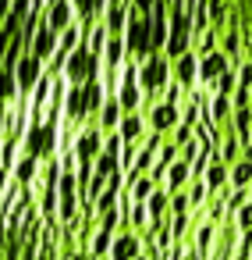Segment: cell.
Listing matches in <instances>:
<instances>
[{
	"instance_id": "cell-1",
	"label": "cell",
	"mask_w": 252,
	"mask_h": 260,
	"mask_svg": "<svg viewBox=\"0 0 252 260\" xmlns=\"http://www.w3.org/2000/svg\"><path fill=\"white\" fill-rule=\"evenodd\" d=\"M57 146H61V121H29L25 136H22V150L39 157V160H50L57 157Z\"/></svg>"
},
{
	"instance_id": "cell-2",
	"label": "cell",
	"mask_w": 252,
	"mask_h": 260,
	"mask_svg": "<svg viewBox=\"0 0 252 260\" xmlns=\"http://www.w3.org/2000/svg\"><path fill=\"white\" fill-rule=\"evenodd\" d=\"M171 79H174V61H171L163 50H153L149 57H142V64H139V82H142L149 104L156 100V93L167 89Z\"/></svg>"
},
{
	"instance_id": "cell-3",
	"label": "cell",
	"mask_w": 252,
	"mask_h": 260,
	"mask_svg": "<svg viewBox=\"0 0 252 260\" xmlns=\"http://www.w3.org/2000/svg\"><path fill=\"white\" fill-rule=\"evenodd\" d=\"M96 75H103V54H96L86 40L68 54V61H64V79L68 82H86V79H96Z\"/></svg>"
},
{
	"instance_id": "cell-4",
	"label": "cell",
	"mask_w": 252,
	"mask_h": 260,
	"mask_svg": "<svg viewBox=\"0 0 252 260\" xmlns=\"http://www.w3.org/2000/svg\"><path fill=\"white\" fill-rule=\"evenodd\" d=\"M153 29H149V15H132V22H128V29H124V43H128V57H149L153 54Z\"/></svg>"
},
{
	"instance_id": "cell-5",
	"label": "cell",
	"mask_w": 252,
	"mask_h": 260,
	"mask_svg": "<svg viewBox=\"0 0 252 260\" xmlns=\"http://www.w3.org/2000/svg\"><path fill=\"white\" fill-rule=\"evenodd\" d=\"M100 150H103V128L93 121V125H86V128L75 136L71 153H75V160H78V164H93V160L100 157Z\"/></svg>"
},
{
	"instance_id": "cell-6",
	"label": "cell",
	"mask_w": 252,
	"mask_h": 260,
	"mask_svg": "<svg viewBox=\"0 0 252 260\" xmlns=\"http://www.w3.org/2000/svg\"><path fill=\"white\" fill-rule=\"evenodd\" d=\"M227 68H234L231 64V57L217 47V50H209V54H199V82H206V86H213Z\"/></svg>"
},
{
	"instance_id": "cell-7",
	"label": "cell",
	"mask_w": 252,
	"mask_h": 260,
	"mask_svg": "<svg viewBox=\"0 0 252 260\" xmlns=\"http://www.w3.org/2000/svg\"><path fill=\"white\" fill-rule=\"evenodd\" d=\"M57 47H61V32L47 22V15H43V22H39V29H36V36H32V43H29V50L32 54H39L43 61H50L54 54H57Z\"/></svg>"
},
{
	"instance_id": "cell-8",
	"label": "cell",
	"mask_w": 252,
	"mask_h": 260,
	"mask_svg": "<svg viewBox=\"0 0 252 260\" xmlns=\"http://www.w3.org/2000/svg\"><path fill=\"white\" fill-rule=\"evenodd\" d=\"M64 118H68V121H82V118H89L86 82H68V89H64Z\"/></svg>"
},
{
	"instance_id": "cell-9",
	"label": "cell",
	"mask_w": 252,
	"mask_h": 260,
	"mask_svg": "<svg viewBox=\"0 0 252 260\" xmlns=\"http://www.w3.org/2000/svg\"><path fill=\"white\" fill-rule=\"evenodd\" d=\"M181 121V111H178V104L174 100H160V104H153V111H149V128H156V132H174V125Z\"/></svg>"
},
{
	"instance_id": "cell-10",
	"label": "cell",
	"mask_w": 252,
	"mask_h": 260,
	"mask_svg": "<svg viewBox=\"0 0 252 260\" xmlns=\"http://www.w3.org/2000/svg\"><path fill=\"white\" fill-rule=\"evenodd\" d=\"M39 168H43V160H39V157H32V153H22V157L15 160V168H11V178H15L18 185L32 189V185L39 182Z\"/></svg>"
},
{
	"instance_id": "cell-11",
	"label": "cell",
	"mask_w": 252,
	"mask_h": 260,
	"mask_svg": "<svg viewBox=\"0 0 252 260\" xmlns=\"http://www.w3.org/2000/svg\"><path fill=\"white\" fill-rule=\"evenodd\" d=\"M121 118H124V107H121V100H117V93H107V100H103V107L96 111V125H100L103 132H114V128L121 125Z\"/></svg>"
},
{
	"instance_id": "cell-12",
	"label": "cell",
	"mask_w": 252,
	"mask_h": 260,
	"mask_svg": "<svg viewBox=\"0 0 252 260\" xmlns=\"http://www.w3.org/2000/svg\"><path fill=\"white\" fill-rule=\"evenodd\" d=\"M174 79L188 89L192 82H199V54L195 50H185L181 57H174Z\"/></svg>"
},
{
	"instance_id": "cell-13",
	"label": "cell",
	"mask_w": 252,
	"mask_h": 260,
	"mask_svg": "<svg viewBox=\"0 0 252 260\" xmlns=\"http://www.w3.org/2000/svg\"><path fill=\"white\" fill-rule=\"evenodd\" d=\"M75 18H78V11H75L71 0H54V4H47V22H50L57 32H64Z\"/></svg>"
},
{
	"instance_id": "cell-14",
	"label": "cell",
	"mask_w": 252,
	"mask_h": 260,
	"mask_svg": "<svg viewBox=\"0 0 252 260\" xmlns=\"http://www.w3.org/2000/svg\"><path fill=\"white\" fill-rule=\"evenodd\" d=\"M188 182H192V160L178 157V160L167 168V175H163V189L178 192V189H188Z\"/></svg>"
},
{
	"instance_id": "cell-15",
	"label": "cell",
	"mask_w": 252,
	"mask_h": 260,
	"mask_svg": "<svg viewBox=\"0 0 252 260\" xmlns=\"http://www.w3.org/2000/svg\"><path fill=\"white\" fill-rule=\"evenodd\" d=\"M110 260H139V235H132V228H124L121 235H114Z\"/></svg>"
},
{
	"instance_id": "cell-16",
	"label": "cell",
	"mask_w": 252,
	"mask_h": 260,
	"mask_svg": "<svg viewBox=\"0 0 252 260\" xmlns=\"http://www.w3.org/2000/svg\"><path fill=\"white\" fill-rule=\"evenodd\" d=\"M117 132L124 136V143H142V136H146V118H142L139 111H124Z\"/></svg>"
},
{
	"instance_id": "cell-17",
	"label": "cell",
	"mask_w": 252,
	"mask_h": 260,
	"mask_svg": "<svg viewBox=\"0 0 252 260\" xmlns=\"http://www.w3.org/2000/svg\"><path fill=\"white\" fill-rule=\"evenodd\" d=\"M124 57H128V43H124V36H110L107 47H103V68L117 72V68L124 64Z\"/></svg>"
},
{
	"instance_id": "cell-18",
	"label": "cell",
	"mask_w": 252,
	"mask_h": 260,
	"mask_svg": "<svg viewBox=\"0 0 252 260\" xmlns=\"http://www.w3.org/2000/svg\"><path fill=\"white\" fill-rule=\"evenodd\" d=\"M18 96H22V86L15 68H0V104H15Z\"/></svg>"
},
{
	"instance_id": "cell-19",
	"label": "cell",
	"mask_w": 252,
	"mask_h": 260,
	"mask_svg": "<svg viewBox=\"0 0 252 260\" xmlns=\"http://www.w3.org/2000/svg\"><path fill=\"white\" fill-rule=\"evenodd\" d=\"M71 4L78 11V22H96V18H103L110 0H71Z\"/></svg>"
},
{
	"instance_id": "cell-20",
	"label": "cell",
	"mask_w": 252,
	"mask_h": 260,
	"mask_svg": "<svg viewBox=\"0 0 252 260\" xmlns=\"http://www.w3.org/2000/svg\"><path fill=\"white\" fill-rule=\"evenodd\" d=\"M241 153H245V143L238 139V132H227L224 143H220V160L224 164H234V160H241Z\"/></svg>"
},
{
	"instance_id": "cell-21",
	"label": "cell",
	"mask_w": 252,
	"mask_h": 260,
	"mask_svg": "<svg viewBox=\"0 0 252 260\" xmlns=\"http://www.w3.org/2000/svg\"><path fill=\"white\" fill-rule=\"evenodd\" d=\"M57 217L64 224L78 221V192H61V203H57Z\"/></svg>"
},
{
	"instance_id": "cell-22",
	"label": "cell",
	"mask_w": 252,
	"mask_h": 260,
	"mask_svg": "<svg viewBox=\"0 0 252 260\" xmlns=\"http://www.w3.org/2000/svg\"><path fill=\"white\" fill-rule=\"evenodd\" d=\"M234 217H238V228L245 232V228H252V200H245V207H238L234 210Z\"/></svg>"
},
{
	"instance_id": "cell-23",
	"label": "cell",
	"mask_w": 252,
	"mask_h": 260,
	"mask_svg": "<svg viewBox=\"0 0 252 260\" xmlns=\"http://www.w3.org/2000/svg\"><path fill=\"white\" fill-rule=\"evenodd\" d=\"M128 4H132V8H135L139 15H149V11L156 8V0H128Z\"/></svg>"
}]
</instances>
